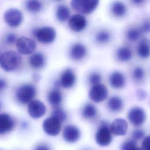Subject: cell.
Returning <instances> with one entry per match:
<instances>
[{
	"mask_svg": "<svg viewBox=\"0 0 150 150\" xmlns=\"http://www.w3.org/2000/svg\"><path fill=\"white\" fill-rule=\"evenodd\" d=\"M132 2L135 5H140L142 4L145 0H131Z\"/></svg>",
	"mask_w": 150,
	"mask_h": 150,
	"instance_id": "60d3db41",
	"label": "cell"
},
{
	"mask_svg": "<svg viewBox=\"0 0 150 150\" xmlns=\"http://www.w3.org/2000/svg\"><path fill=\"white\" fill-rule=\"evenodd\" d=\"M108 96V90L107 87L101 84L93 85L91 88L88 96L95 103H98L106 99Z\"/></svg>",
	"mask_w": 150,
	"mask_h": 150,
	"instance_id": "ba28073f",
	"label": "cell"
},
{
	"mask_svg": "<svg viewBox=\"0 0 150 150\" xmlns=\"http://www.w3.org/2000/svg\"><path fill=\"white\" fill-rule=\"evenodd\" d=\"M138 55L142 58H148L149 56V43L146 39L142 40L138 46Z\"/></svg>",
	"mask_w": 150,
	"mask_h": 150,
	"instance_id": "603a6c76",
	"label": "cell"
},
{
	"mask_svg": "<svg viewBox=\"0 0 150 150\" xmlns=\"http://www.w3.org/2000/svg\"><path fill=\"white\" fill-rule=\"evenodd\" d=\"M35 150H50V149L46 145L40 144L38 145L35 149Z\"/></svg>",
	"mask_w": 150,
	"mask_h": 150,
	"instance_id": "74e56055",
	"label": "cell"
},
{
	"mask_svg": "<svg viewBox=\"0 0 150 150\" xmlns=\"http://www.w3.org/2000/svg\"><path fill=\"white\" fill-rule=\"evenodd\" d=\"M149 29H150V26H149V22H145L143 26H142V29L144 30V32L148 33L149 32Z\"/></svg>",
	"mask_w": 150,
	"mask_h": 150,
	"instance_id": "f35d334b",
	"label": "cell"
},
{
	"mask_svg": "<svg viewBox=\"0 0 150 150\" xmlns=\"http://www.w3.org/2000/svg\"><path fill=\"white\" fill-rule=\"evenodd\" d=\"M99 0H71V6L77 12L89 14L97 7Z\"/></svg>",
	"mask_w": 150,
	"mask_h": 150,
	"instance_id": "7a4b0ae2",
	"label": "cell"
},
{
	"mask_svg": "<svg viewBox=\"0 0 150 150\" xmlns=\"http://www.w3.org/2000/svg\"><path fill=\"white\" fill-rule=\"evenodd\" d=\"M26 8L32 13L39 12L42 8V4L39 0H27Z\"/></svg>",
	"mask_w": 150,
	"mask_h": 150,
	"instance_id": "484cf974",
	"label": "cell"
},
{
	"mask_svg": "<svg viewBox=\"0 0 150 150\" xmlns=\"http://www.w3.org/2000/svg\"><path fill=\"white\" fill-rule=\"evenodd\" d=\"M111 38L110 33L105 30H101L98 32L96 36V41L100 43H104L108 42Z\"/></svg>",
	"mask_w": 150,
	"mask_h": 150,
	"instance_id": "83f0119b",
	"label": "cell"
},
{
	"mask_svg": "<svg viewBox=\"0 0 150 150\" xmlns=\"http://www.w3.org/2000/svg\"><path fill=\"white\" fill-rule=\"evenodd\" d=\"M110 84L115 88H120L125 85V77L124 75L118 71L113 72L110 76Z\"/></svg>",
	"mask_w": 150,
	"mask_h": 150,
	"instance_id": "ac0fdd59",
	"label": "cell"
},
{
	"mask_svg": "<svg viewBox=\"0 0 150 150\" xmlns=\"http://www.w3.org/2000/svg\"><path fill=\"white\" fill-rule=\"evenodd\" d=\"M52 116H53L57 118L61 122L64 121L66 119V114L65 112L59 108L54 110L52 113Z\"/></svg>",
	"mask_w": 150,
	"mask_h": 150,
	"instance_id": "f546056e",
	"label": "cell"
},
{
	"mask_svg": "<svg viewBox=\"0 0 150 150\" xmlns=\"http://www.w3.org/2000/svg\"><path fill=\"white\" fill-rule=\"evenodd\" d=\"M43 129L46 134L50 136H56L60 131L61 122L56 117L51 116L43 121Z\"/></svg>",
	"mask_w": 150,
	"mask_h": 150,
	"instance_id": "52a82bcc",
	"label": "cell"
},
{
	"mask_svg": "<svg viewBox=\"0 0 150 150\" xmlns=\"http://www.w3.org/2000/svg\"><path fill=\"white\" fill-rule=\"evenodd\" d=\"M22 57L15 51H8L0 55V66L6 71H12L19 67Z\"/></svg>",
	"mask_w": 150,
	"mask_h": 150,
	"instance_id": "6da1fadb",
	"label": "cell"
},
{
	"mask_svg": "<svg viewBox=\"0 0 150 150\" xmlns=\"http://www.w3.org/2000/svg\"><path fill=\"white\" fill-rule=\"evenodd\" d=\"M7 86L8 85L6 81L3 79L0 78V91L3 90L7 87Z\"/></svg>",
	"mask_w": 150,
	"mask_h": 150,
	"instance_id": "ab89813d",
	"label": "cell"
},
{
	"mask_svg": "<svg viewBox=\"0 0 150 150\" xmlns=\"http://www.w3.org/2000/svg\"><path fill=\"white\" fill-rule=\"evenodd\" d=\"M5 22L11 27L15 28L19 26L23 21V15L17 8H10L5 11L4 15Z\"/></svg>",
	"mask_w": 150,
	"mask_h": 150,
	"instance_id": "5b68a950",
	"label": "cell"
},
{
	"mask_svg": "<svg viewBox=\"0 0 150 150\" xmlns=\"http://www.w3.org/2000/svg\"><path fill=\"white\" fill-rule=\"evenodd\" d=\"M16 46L18 51L22 54H29L32 53L36 49V42L27 37H21L16 41Z\"/></svg>",
	"mask_w": 150,
	"mask_h": 150,
	"instance_id": "8992f818",
	"label": "cell"
},
{
	"mask_svg": "<svg viewBox=\"0 0 150 150\" xmlns=\"http://www.w3.org/2000/svg\"><path fill=\"white\" fill-rule=\"evenodd\" d=\"M135 146H137L135 140H128L122 144L121 150H129V149Z\"/></svg>",
	"mask_w": 150,
	"mask_h": 150,
	"instance_id": "d6a6232c",
	"label": "cell"
},
{
	"mask_svg": "<svg viewBox=\"0 0 150 150\" xmlns=\"http://www.w3.org/2000/svg\"><path fill=\"white\" fill-rule=\"evenodd\" d=\"M36 94V88L29 84L21 86L16 90V97L21 104H28L33 100Z\"/></svg>",
	"mask_w": 150,
	"mask_h": 150,
	"instance_id": "3957f363",
	"label": "cell"
},
{
	"mask_svg": "<svg viewBox=\"0 0 150 150\" xmlns=\"http://www.w3.org/2000/svg\"><path fill=\"white\" fill-rule=\"evenodd\" d=\"M87 54L86 47L81 43L74 44L70 50V57L75 60H79L84 58Z\"/></svg>",
	"mask_w": 150,
	"mask_h": 150,
	"instance_id": "e0dca14e",
	"label": "cell"
},
{
	"mask_svg": "<svg viewBox=\"0 0 150 150\" xmlns=\"http://www.w3.org/2000/svg\"><path fill=\"white\" fill-rule=\"evenodd\" d=\"M34 36L40 43L49 44L53 42L56 36L55 30L50 26H43L34 29L33 32Z\"/></svg>",
	"mask_w": 150,
	"mask_h": 150,
	"instance_id": "277c9868",
	"label": "cell"
},
{
	"mask_svg": "<svg viewBox=\"0 0 150 150\" xmlns=\"http://www.w3.org/2000/svg\"><path fill=\"white\" fill-rule=\"evenodd\" d=\"M29 63L30 66L36 69L42 67L45 64V58L41 53H33L29 58Z\"/></svg>",
	"mask_w": 150,
	"mask_h": 150,
	"instance_id": "d6986e66",
	"label": "cell"
},
{
	"mask_svg": "<svg viewBox=\"0 0 150 150\" xmlns=\"http://www.w3.org/2000/svg\"><path fill=\"white\" fill-rule=\"evenodd\" d=\"M144 71L140 67H137L134 69L132 72V76L135 80L141 81L144 77Z\"/></svg>",
	"mask_w": 150,
	"mask_h": 150,
	"instance_id": "4dcf8cb0",
	"label": "cell"
},
{
	"mask_svg": "<svg viewBox=\"0 0 150 150\" xmlns=\"http://www.w3.org/2000/svg\"><path fill=\"white\" fill-rule=\"evenodd\" d=\"M150 141L149 137L147 136L144 138L142 143V150H150V145H149Z\"/></svg>",
	"mask_w": 150,
	"mask_h": 150,
	"instance_id": "e575fe53",
	"label": "cell"
},
{
	"mask_svg": "<svg viewBox=\"0 0 150 150\" xmlns=\"http://www.w3.org/2000/svg\"><path fill=\"white\" fill-rule=\"evenodd\" d=\"M112 13L116 17H122L126 13L127 8L125 5L120 1L114 2L111 8Z\"/></svg>",
	"mask_w": 150,
	"mask_h": 150,
	"instance_id": "ffe728a7",
	"label": "cell"
},
{
	"mask_svg": "<svg viewBox=\"0 0 150 150\" xmlns=\"http://www.w3.org/2000/svg\"><path fill=\"white\" fill-rule=\"evenodd\" d=\"M128 118L129 122L134 126H139L145 121L146 114L142 108L135 107L129 110Z\"/></svg>",
	"mask_w": 150,
	"mask_h": 150,
	"instance_id": "9c48e42d",
	"label": "cell"
},
{
	"mask_svg": "<svg viewBox=\"0 0 150 150\" xmlns=\"http://www.w3.org/2000/svg\"><path fill=\"white\" fill-rule=\"evenodd\" d=\"M15 126L13 118L8 114H0V135H3L12 131Z\"/></svg>",
	"mask_w": 150,
	"mask_h": 150,
	"instance_id": "2e32d148",
	"label": "cell"
},
{
	"mask_svg": "<svg viewBox=\"0 0 150 150\" xmlns=\"http://www.w3.org/2000/svg\"><path fill=\"white\" fill-rule=\"evenodd\" d=\"M132 137L134 140L138 141L143 138V137H144V132L141 129H135L133 131L132 134Z\"/></svg>",
	"mask_w": 150,
	"mask_h": 150,
	"instance_id": "836d02e7",
	"label": "cell"
},
{
	"mask_svg": "<svg viewBox=\"0 0 150 150\" xmlns=\"http://www.w3.org/2000/svg\"><path fill=\"white\" fill-rule=\"evenodd\" d=\"M137 96L140 100H142L146 97V93L144 91L142 90H139L137 91Z\"/></svg>",
	"mask_w": 150,
	"mask_h": 150,
	"instance_id": "8d00e7d4",
	"label": "cell"
},
{
	"mask_svg": "<svg viewBox=\"0 0 150 150\" xmlns=\"http://www.w3.org/2000/svg\"><path fill=\"white\" fill-rule=\"evenodd\" d=\"M89 81L90 83L93 85H96L99 84L101 81V76L99 73H92L89 77Z\"/></svg>",
	"mask_w": 150,
	"mask_h": 150,
	"instance_id": "1f68e13d",
	"label": "cell"
},
{
	"mask_svg": "<svg viewBox=\"0 0 150 150\" xmlns=\"http://www.w3.org/2000/svg\"><path fill=\"white\" fill-rule=\"evenodd\" d=\"M6 41L9 44H13L16 41V35L13 33H9L6 38Z\"/></svg>",
	"mask_w": 150,
	"mask_h": 150,
	"instance_id": "d590c367",
	"label": "cell"
},
{
	"mask_svg": "<svg viewBox=\"0 0 150 150\" xmlns=\"http://www.w3.org/2000/svg\"><path fill=\"white\" fill-rule=\"evenodd\" d=\"M76 81V76L71 69H66L62 74L59 81L63 88H69L73 86Z\"/></svg>",
	"mask_w": 150,
	"mask_h": 150,
	"instance_id": "9a60e30c",
	"label": "cell"
},
{
	"mask_svg": "<svg viewBox=\"0 0 150 150\" xmlns=\"http://www.w3.org/2000/svg\"><path fill=\"white\" fill-rule=\"evenodd\" d=\"M128 129V124L123 118H116L111 124L110 131L117 136L124 135Z\"/></svg>",
	"mask_w": 150,
	"mask_h": 150,
	"instance_id": "5bb4252c",
	"label": "cell"
},
{
	"mask_svg": "<svg viewBox=\"0 0 150 150\" xmlns=\"http://www.w3.org/2000/svg\"><path fill=\"white\" fill-rule=\"evenodd\" d=\"M129 150H142V149L139 147H138L137 146H135L131 148V149H129Z\"/></svg>",
	"mask_w": 150,
	"mask_h": 150,
	"instance_id": "b9f144b4",
	"label": "cell"
},
{
	"mask_svg": "<svg viewBox=\"0 0 150 150\" xmlns=\"http://www.w3.org/2000/svg\"><path fill=\"white\" fill-rule=\"evenodd\" d=\"M48 100L52 105H59L62 100V96L61 93L57 89L51 91L48 96Z\"/></svg>",
	"mask_w": 150,
	"mask_h": 150,
	"instance_id": "d4e9b609",
	"label": "cell"
},
{
	"mask_svg": "<svg viewBox=\"0 0 150 150\" xmlns=\"http://www.w3.org/2000/svg\"><path fill=\"white\" fill-rule=\"evenodd\" d=\"M87 25L86 18L81 14H75L69 18V26L71 30L78 32L85 29Z\"/></svg>",
	"mask_w": 150,
	"mask_h": 150,
	"instance_id": "7c38bea8",
	"label": "cell"
},
{
	"mask_svg": "<svg viewBox=\"0 0 150 150\" xmlns=\"http://www.w3.org/2000/svg\"><path fill=\"white\" fill-rule=\"evenodd\" d=\"M96 114L97 110L96 107L93 105L90 104L86 105L82 110L83 116L87 119H90L94 117Z\"/></svg>",
	"mask_w": 150,
	"mask_h": 150,
	"instance_id": "4316f807",
	"label": "cell"
},
{
	"mask_svg": "<svg viewBox=\"0 0 150 150\" xmlns=\"http://www.w3.org/2000/svg\"><path fill=\"white\" fill-rule=\"evenodd\" d=\"M140 30L137 28H131L127 32V38L130 41L137 40L140 36Z\"/></svg>",
	"mask_w": 150,
	"mask_h": 150,
	"instance_id": "f1b7e54d",
	"label": "cell"
},
{
	"mask_svg": "<svg viewBox=\"0 0 150 150\" xmlns=\"http://www.w3.org/2000/svg\"><path fill=\"white\" fill-rule=\"evenodd\" d=\"M63 137L66 142L74 143L80 138V131L77 127L73 125H68L63 129Z\"/></svg>",
	"mask_w": 150,
	"mask_h": 150,
	"instance_id": "4fadbf2b",
	"label": "cell"
},
{
	"mask_svg": "<svg viewBox=\"0 0 150 150\" xmlns=\"http://www.w3.org/2000/svg\"><path fill=\"white\" fill-rule=\"evenodd\" d=\"M117 56L119 60L121 62H127L131 59L132 52L127 47H121L117 52Z\"/></svg>",
	"mask_w": 150,
	"mask_h": 150,
	"instance_id": "cb8c5ba5",
	"label": "cell"
},
{
	"mask_svg": "<svg viewBox=\"0 0 150 150\" xmlns=\"http://www.w3.org/2000/svg\"><path fill=\"white\" fill-rule=\"evenodd\" d=\"M108 107L109 109L112 111H119L123 107V101L119 97H112L108 100Z\"/></svg>",
	"mask_w": 150,
	"mask_h": 150,
	"instance_id": "7402d4cb",
	"label": "cell"
},
{
	"mask_svg": "<svg viewBox=\"0 0 150 150\" xmlns=\"http://www.w3.org/2000/svg\"><path fill=\"white\" fill-rule=\"evenodd\" d=\"M112 141V135L110 130L105 125H103L97 131L96 141L101 146L108 145Z\"/></svg>",
	"mask_w": 150,
	"mask_h": 150,
	"instance_id": "8fae6325",
	"label": "cell"
},
{
	"mask_svg": "<svg viewBox=\"0 0 150 150\" xmlns=\"http://www.w3.org/2000/svg\"><path fill=\"white\" fill-rule=\"evenodd\" d=\"M70 14V9L67 6L64 5H61L57 7L56 15L57 19L60 22H64L69 19Z\"/></svg>",
	"mask_w": 150,
	"mask_h": 150,
	"instance_id": "44dd1931",
	"label": "cell"
},
{
	"mask_svg": "<svg viewBox=\"0 0 150 150\" xmlns=\"http://www.w3.org/2000/svg\"><path fill=\"white\" fill-rule=\"evenodd\" d=\"M28 111L29 115L34 118L38 119L43 117L46 112L45 104L39 100H32L29 103Z\"/></svg>",
	"mask_w": 150,
	"mask_h": 150,
	"instance_id": "30bf717a",
	"label": "cell"
}]
</instances>
